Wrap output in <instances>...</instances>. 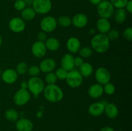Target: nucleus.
I'll return each mask as SVG.
<instances>
[{
	"instance_id": "1",
	"label": "nucleus",
	"mask_w": 132,
	"mask_h": 131,
	"mask_svg": "<svg viewBox=\"0 0 132 131\" xmlns=\"http://www.w3.org/2000/svg\"><path fill=\"white\" fill-rule=\"evenodd\" d=\"M92 49L99 53L106 52L110 48V41L106 34L98 33L95 35L90 41Z\"/></svg>"
},
{
	"instance_id": "2",
	"label": "nucleus",
	"mask_w": 132,
	"mask_h": 131,
	"mask_svg": "<svg viewBox=\"0 0 132 131\" xmlns=\"http://www.w3.org/2000/svg\"><path fill=\"white\" fill-rule=\"evenodd\" d=\"M43 92L46 100L51 103L61 101L64 96L63 90L55 84H48L45 87Z\"/></svg>"
},
{
	"instance_id": "3",
	"label": "nucleus",
	"mask_w": 132,
	"mask_h": 131,
	"mask_svg": "<svg viewBox=\"0 0 132 131\" xmlns=\"http://www.w3.org/2000/svg\"><path fill=\"white\" fill-rule=\"evenodd\" d=\"M27 83H28L27 89L34 96H37L43 92L45 83L43 80L39 78L38 77H31L28 80Z\"/></svg>"
},
{
	"instance_id": "4",
	"label": "nucleus",
	"mask_w": 132,
	"mask_h": 131,
	"mask_svg": "<svg viewBox=\"0 0 132 131\" xmlns=\"http://www.w3.org/2000/svg\"><path fill=\"white\" fill-rule=\"evenodd\" d=\"M114 7L109 1H102L97 8V12L98 15L101 18L109 19L114 13Z\"/></svg>"
},
{
	"instance_id": "5",
	"label": "nucleus",
	"mask_w": 132,
	"mask_h": 131,
	"mask_svg": "<svg viewBox=\"0 0 132 131\" xmlns=\"http://www.w3.org/2000/svg\"><path fill=\"white\" fill-rule=\"evenodd\" d=\"M65 80L68 86L72 88H77L80 87L83 82L82 76L79 71L75 69L68 71Z\"/></svg>"
},
{
	"instance_id": "6",
	"label": "nucleus",
	"mask_w": 132,
	"mask_h": 131,
	"mask_svg": "<svg viewBox=\"0 0 132 131\" xmlns=\"http://www.w3.org/2000/svg\"><path fill=\"white\" fill-rule=\"evenodd\" d=\"M32 6L36 13L46 14L51 10L52 3L51 0H34Z\"/></svg>"
},
{
	"instance_id": "7",
	"label": "nucleus",
	"mask_w": 132,
	"mask_h": 131,
	"mask_svg": "<svg viewBox=\"0 0 132 131\" xmlns=\"http://www.w3.org/2000/svg\"><path fill=\"white\" fill-rule=\"evenodd\" d=\"M30 92L28 89H20L14 95L13 97L14 104L18 106H23L27 104L30 100Z\"/></svg>"
},
{
	"instance_id": "8",
	"label": "nucleus",
	"mask_w": 132,
	"mask_h": 131,
	"mask_svg": "<svg viewBox=\"0 0 132 131\" xmlns=\"http://www.w3.org/2000/svg\"><path fill=\"white\" fill-rule=\"evenodd\" d=\"M57 26V20L52 16H46L43 18L40 23V27L45 33H50L56 29Z\"/></svg>"
},
{
	"instance_id": "9",
	"label": "nucleus",
	"mask_w": 132,
	"mask_h": 131,
	"mask_svg": "<svg viewBox=\"0 0 132 131\" xmlns=\"http://www.w3.org/2000/svg\"><path fill=\"white\" fill-rule=\"evenodd\" d=\"M95 77L98 83L104 86L110 82L111 80V74L108 69L103 67L97 68L95 71Z\"/></svg>"
},
{
	"instance_id": "10",
	"label": "nucleus",
	"mask_w": 132,
	"mask_h": 131,
	"mask_svg": "<svg viewBox=\"0 0 132 131\" xmlns=\"http://www.w3.org/2000/svg\"><path fill=\"white\" fill-rule=\"evenodd\" d=\"M9 26L10 30L14 33H21L25 29L26 24L21 17H14L9 21Z\"/></svg>"
},
{
	"instance_id": "11",
	"label": "nucleus",
	"mask_w": 132,
	"mask_h": 131,
	"mask_svg": "<svg viewBox=\"0 0 132 131\" xmlns=\"http://www.w3.org/2000/svg\"><path fill=\"white\" fill-rule=\"evenodd\" d=\"M31 51L34 57L37 58H42L46 55L47 49L45 46V42L37 41L32 44Z\"/></svg>"
},
{
	"instance_id": "12",
	"label": "nucleus",
	"mask_w": 132,
	"mask_h": 131,
	"mask_svg": "<svg viewBox=\"0 0 132 131\" xmlns=\"http://www.w3.org/2000/svg\"><path fill=\"white\" fill-rule=\"evenodd\" d=\"M106 105V104H105L103 101L93 103L88 107V112L92 116H100L101 115H102L104 113Z\"/></svg>"
},
{
	"instance_id": "13",
	"label": "nucleus",
	"mask_w": 132,
	"mask_h": 131,
	"mask_svg": "<svg viewBox=\"0 0 132 131\" xmlns=\"http://www.w3.org/2000/svg\"><path fill=\"white\" fill-rule=\"evenodd\" d=\"M1 78L5 83L11 84L16 82L18 78V74L16 71L9 68L6 69L1 73Z\"/></svg>"
},
{
	"instance_id": "14",
	"label": "nucleus",
	"mask_w": 132,
	"mask_h": 131,
	"mask_svg": "<svg viewBox=\"0 0 132 131\" xmlns=\"http://www.w3.org/2000/svg\"><path fill=\"white\" fill-rule=\"evenodd\" d=\"M15 128L18 131H32L34 125L30 119L22 118L16 121Z\"/></svg>"
},
{
	"instance_id": "15",
	"label": "nucleus",
	"mask_w": 132,
	"mask_h": 131,
	"mask_svg": "<svg viewBox=\"0 0 132 131\" xmlns=\"http://www.w3.org/2000/svg\"><path fill=\"white\" fill-rule=\"evenodd\" d=\"M61 68L67 70V71L73 70L75 68L74 57L71 53L64 54L61 60Z\"/></svg>"
},
{
	"instance_id": "16",
	"label": "nucleus",
	"mask_w": 132,
	"mask_h": 131,
	"mask_svg": "<svg viewBox=\"0 0 132 131\" xmlns=\"http://www.w3.org/2000/svg\"><path fill=\"white\" fill-rule=\"evenodd\" d=\"M88 22V17L82 13L76 14L72 19V24L77 28H84L87 25Z\"/></svg>"
},
{
	"instance_id": "17",
	"label": "nucleus",
	"mask_w": 132,
	"mask_h": 131,
	"mask_svg": "<svg viewBox=\"0 0 132 131\" xmlns=\"http://www.w3.org/2000/svg\"><path fill=\"white\" fill-rule=\"evenodd\" d=\"M56 67V62L55 60L51 58H48L43 60L39 65V69L43 73H50L52 72Z\"/></svg>"
},
{
	"instance_id": "18",
	"label": "nucleus",
	"mask_w": 132,
	"mask_h": 131,
	"mask_svg": "<svg viewBox=\"0 0 132 131\" xmlns=\"http://www.w3.org/2000/svg\"><path fill=\"white\" fill-rule=\"evenodd\" d=\"M104 93L103 86L99 83H94L88 89V96L92 98H99Z\"/></svg>"
},
{
	"instance_id": "19",
	"label": "nucleus",
	"mask_w": 132,
	"mask_h": 131,
	"mask_svg": "<svg viewBox=\"0 0 132 131\" xmlns=\"http://www.w3.org/2000/svg\"><path fill=\"white\" fill-rule=\"evenodd\" d=\"M67 50L71 53H76L81 49V42L80 41L75 37H72L68 39L67 42Z\"/></svg>"
},
{
	"instance_id": "20",
	"label": "nucleus",
	"mask_w": 132,
	"mask_h": 131,
	"mask_svg": "<svg viewBox=\"0 0 132 131\" xmlns=\"http://www.w3.org/2000/svg\"><path fill=\"white\" fill-rule=\"evenodd\" d=\"M96 26L97 30L101 33L106 34L108 31L111 29V24L108 19L100 17L96 23Z\"/></svg>"
},
{
	"instance_id": "21",
	"label": "nucleus",
	"mask_w": 132,
	"mask_h": 131,
	"mask_svg": "<svg viewBox=\"0 0 132 131\" xmlns=\"http://www.w3.org/2000/svg\"><path fill=\"white\" fill-rule=\"evenodd\" d=\"M104 113L110 119H115L119 115V109L117 105L113 103L107 104L104 108Z\"/></svg>"
},
{
	"instance_id": "22",
	"label": "nucleus",
	"mask_w": 132,
	"mask_h": 131,
	"mask_svg": "<svg viewBox=\"0 0 132 131\" xmlns=\"http://www.w3.org/2000/svg\"><path fill=\"white\" fill-rule=\"evenodd\" d=\"M45 46L47 50L51 51H55L60 48V42L55 37L47 38L45 42Z\"/></svg>"
},
{
	"instance_id": "23",
	"label": "nucleus",
	"mask_w": 132,
	"mask_h": 131,
	"mask_svg": "<svg viewBox=\"0 0 132 131\" xmlns=\"http://www.w3.org/2000/svg\"><path fill=\"white\" fill-rule=\"evenodd\" d=\"M36 12L30 6H26L21 13V19L24 21H30L33 20L36 17Z\"/></svg>"
},
{
	"instance_id": "24",
	"label": "nucleus",
	"mask_w": 132,
	"mask_h": 131,
	"mask_svg": "<svg viewBox=\"0 0 132 131\" xmlns=\"http://www.w3.org/2000/svg\"><path fill=\"white\" fill-rule=\"evenodd\" d=\"M79 73H81L82 77L88 78L94 72V68L91 64L88 62H84L79 67Z\"/></svg>"
},
{
	"instance_id": "25",
	"label": "nucleus",
	"mask_w": 132,
	"mask_h": 131,
	"mask_svg": "<svg viewBox=\"0 0 132 131\" xmlns=\"http://www.w3.org/2000/svg\"><path fill=\"white\" fill-rule=\"evenodd\" d=\"M114 19L116 23L119 24H122L125 23L127 18V14L125 8H117L114 11Z\"/></svg>"
},
{
	"instance_id": "26",
	"label": "nucleus",
	"mask_w": 132,
	"mask_h": 131,
	"mask_svg": "<svg viewBox=\"0 0 132 131\" xmlns=\"http://www.w3.org/2000/svg\"><path fill=\"white\" fill-rule=\"evenodd\" d=\"M6 119L10 121H16L19 118V114L18 111L14 109H9L6 110L5 113Z\"/></svg>"
},
{
	"instance_id": "27",
	"label": "nucleus",
	"mask_w": 132,
	"mask_h": 131,
	"mask_svg": "<svg viewBox=\"0 0 132 131\" xmlns=\"http://www.w3.org/2000/svg\"><path fill=\"white\" fill-rule=\"evenodd\" d=\"M57 24L62 27H68L72 24V19L67 15L60 16L57 20Z\"/></svg>"
},
{
	"instance_id": "28",
	"label": "nucleus",
	"mask_w": 132,
	"mask_h": 131,
	"mask_svg": "<svg viewBox=\"0 0 132 131\" xmlns=\"http://www.w3.org/2000/svg\"><path fill=\"white\" fill-rule=\"evenodd\" d=\"M80 57L82 58H89L93 53V50L90 47H83L78 51Z\"/></svg>"
},
{
	"instance_id": "29",
	"label": "nucleus",
	"mask_w": 132,
	"mask_h": 131,
	"mask_svg": "<svg viewBox=\"0 0 132 131\" xmlns=\"http://www.w3.org/2000/svg\"><path fill=\"white\" fill-rule=\"evenodd\" d=\"M129 0H110V2L116 8H125Z\"/></svg>"
},
{
	"instance_id": "30",
	"label": "nucleus",
	"mask_w": 132,
	"mask_h": 131,
	"mask_svg": "<svg viewBox=\"0 0 132 131\" xmlns=\"http://www.w3.org/2000/svg\"><path fill=\"white\" fill-rule=\"evenodd\" d=\"M45 79L48 84H55L57 78L55 73L50 72V73H46V76L45 77Z\"/></svg>"
},
{
	"instance_id": "31",
	"label": "nucleus",
	"mask_w": 132,
	"mask_h": 131,
	"mask_svg": "<svg viewBox=\"0 0 132 131\" xmlns=\"http://www.w3.org/2000/svg\"><path fill=\"white\" fill-rule=\"evenodd\" d=\"M28 65L24 62L19 63L16 67V72L19 74H24L28 71Z\"/></svg>"
},
{
	"instance_id": "32",
	"label": "nucleus",
	"mask_w": 132,
	"mask_h": 131,
	"mask_svg": "<svg viewBox=\"0 0 132 131\" xmlns=\"http://www.w3.org/2000/svg\"><path fill=\"white\" fill-rule=\"evenodd\" d=\"M106 35L108 37V39L110 41H116L119 37L120 33L118 30L116 29H110L106 33Z\"/></svg>"
},
{
	"instance_id": "33",
	"label": "nucleus",
	"mask_w": 132,
	"mask_h": 131,
	"mask_svg": "<svg viewBox=\"0 0 132 131\" xmlns=\"http://www.w3.org/2000/svg\"><path fill=\"white\" fill-rule=\"evenodd\" d=\"M68 71H67V70L63 69V68H59L55 71V74L56 75L57 79L61 80H63L66 79V78L67 77V74H68Z\"/></svg>"
},
{
	"instance_id": "34",
	"label": "nucleus",
	"mask_w": 132,
	"mask_h": 131,
	"mask_svg": "<svg viewBox=\"0 0 132 131\" xmlns=\"http://www.w3.org/2000/svg\"><path fill=\"white\" fill-rule=\"evenodd\" d=\"M103 91H104V92H105L106 95H112L116 91V87H115V86L113 83H110V82H108L106 84L104 85Z\"/></svg>"
},
{
	"instance_id": "35",
	"label": "nucleus",
	"mask_w": 132,
	"mask_h": 131,
	"mask_svg": "<svg viewBox=\"0 0 132 131\" xmlns=\"http://www.w3.org/2000/svg\"><path fill=\"white\" fill-rule=\"evenodd\" d=\"M40 71H40L39 68L36 65L31 66L29 68H28V71H27L29 75H30L32 77H37V75L39 74Z\"/></svg>"
},
{
	"instance_id": "36",
	"label": "nucleus",
	"mask_w": 132,
	"mask_h": 131,
	"mask_svg": "<svg viewBox=\"0 0 132 131\" xmlns=\"http://www.w3.org/2000/svg\"><path fill=\"white\" fill-rule=\"evenodd\" d=\"M26 6H27L24 0H16L14 2V7L18 11H22Z\"/></svg>"
},
{
	"instance_id": "37",
	"label": "nucleus",
	"mask_w": 132,
	"mask_h": 131,
	"mask_svg": "<svg viewBox=\"0 0 132 131\" xmlns=\"http://www.w3.org/2000/svg\"><path fill=\"white\" fill-rule=\"evenodd\" d=\"M123 35L127 41H132V28L131 27H128L124 30Z\"/></svg>"
},
{
	"instance_id": "38",
	"label": "nucleus",
	"mask_w": 132,
	"mask_h": 131,
	"mask_svg": "<svg viewBox=\"0 0 132 131\" xmlns=\"http://www.w3.org/2000/svg\"><path fill=\"white\" fill-rule=\"evenodd\" d=\"M37 41H40V42H45V41L47 39V36H46V33H45L43 31H41V32H39L38 34L37 35Z\"/></svg>"
},
{
	"instance_id": "39",
	"label": "nucleus",
	"mask_w": 132,
	"mask_h": 131,
	"mask_svg": "<svg viewBox=\"0 0 132 131\" xmlns=\"http://www.w3.org/2000/svg\"><path fill=\"white\" fill-rule=\"evenodd\" d=\"M84 63L83 59L81 57H74V65L75 66L80 67Z\"/></svg>"
},
{
	"instance_id": "40",
	"label": "nucleus",
	"mask_w": 132,
	"mask_h": 131,
	"mask_svg": "<svg viewBox=\"0 0 132 131\" xmlns=\"http://www.w3.org/2000/svg\"><path fill=\"white\" fill-rule=\"evenodd\" d=\"M126 11H127L129 14H131L132 13V1L131 0H129L128 2L126 4Z\"/></svg>"
},
{
	"instance_id": "41",
	"label": "nucleus",
	"mask_w": 132,
	"mask_h": 131,
	"mask_svg": "<svg viewBox=\"0 0 132 131\" xmlns=\"http://www.w3.org/2000/svg\"><path fill=\"white\" fill-rule=\"evenodd\" d=\"M99 131H116L113 128L110 127H104Z\"/></svg>"
},
{
	"instance_id": "42",
	"label": "nucleus",
	"mask_w": 132,
	"mask_h": 131,
	"mask_svg": "<svg viewBox=\"0 0 132 131\" xmlns=\"http://www.w3.org/2000/svg\"><path fill=\"white\" fill-rule=\"evenodd\" d=\"M21 89H27V87H28V83H27V81H23V82L21 83Z\"/></svg>"
},
{
	"instance_id": "43",
	"label": "nucleus",
	"mask_w": 132,
	"mask_h": 131,
	"mask_svg": "<svg viewBox=\"0 0 132 131\" xmlns=\"http://www.w3.org/2000/svg\"><path fill=\"white\" fill-rule=\"evenodd\" d=\"M103 0H89L90 3L94 5H98Z\"/></svg>"
},
{
	"instance_id": "44",
	"label": "nucleus",
	"mask_w": 132,
	"mask_h": 131,
	"mask_svg": "<svg viewBox=\"0 0 132 131\" xmlns=\"http://www.w3.org/2000/svg\"><path fill=\"white\" fill-rule=\"evenodd\" d=\"M24 1L27 6H32V3H33L34 2V0H24Z\"/></svg>"
},
{
	"instance_id": "45",
	"label": "nucleus",
	"mask_w": 132,
	"mask_h": 131,
	"mask_svg": "<svg viewBox=\"0 0 132 131\" xmlns=\"http://www.w3.org/2000/svg\"><path fill=\"white\" fill-rule=\"evenodd\" d=\"M95 29H94V28H93V29H91V30L90 31V33H91V34H93V33H95Z\"/></svg>"
},
{
	"instance_id": "46",
	"label": "nucleus",
	"mask_w": 132,
	"mask_h": 131,
	"mask_svg": "<svg viewBox=\"0 0 132 131\" xmlns=\"http://www.w3.org/2000/svg\"><path fill=\"white\" fill-rule=\"evenodd\" d=\"M1 44H2V37H1V35H0V46H1Z\"/></svg>"
},
{
	"instance_id": "47",
	"label": "nucleus",
	"mask_w": 132,
	"mask_h": 131,
	"mask_svg": "<svg viewBox=\"0 0 132 131\" xmlns=\"http://www.w3.org/2000/svg\"><path fill=\"white\" fill-rule=\"evenodd\" d=\"M1 69H0V77H1Z\"/></svg>"
},
{
	"instance_id": "48",
	"label": "nucleus",
	"mask_w": 132,
	"mask_h": 131,
	"mask_svg": "<svg viewBox=\"0 0 132 131\" xmlns=\"http://www.w3.org/2000/svg\"><path fill=\"white\" fill-rule=\"evenodd\" d=\"M88 131H94V130H88Z\"/></svg>"
},
{
	"instance_id": "49",
	"label": "nucleus",
	"mask_w": 132,
	"mask_h": 131,
	"mask_svg": "<svg viewBox=\"0 0 132 131\" xmlns=\"http://www.w3.org/2000/svg\"><path fill=\"white\" fill-rule=\"evenodd\" d=\"M118 131H121V130H118Z\"/></svg>"
}]
</instances>
